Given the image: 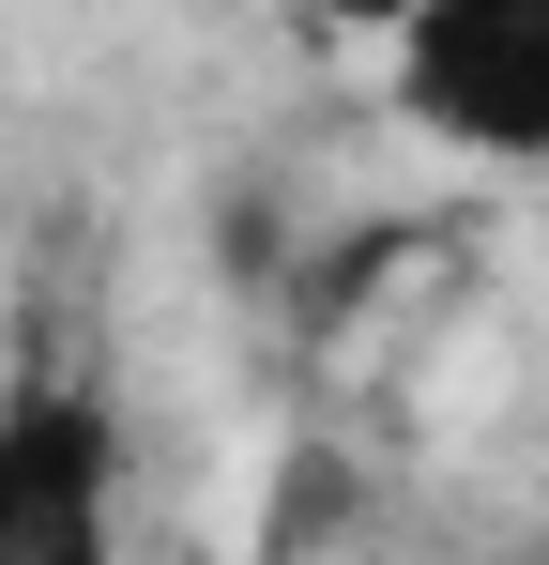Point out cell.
Wrapping results in <instances>:
<instances>
[{"mask_svg":"<svg viewBox=\"0 0 549 565\" xmlns=\"http://www.w3.org/2000/svg\"><path fill=\"white\" fill-rule=\"evenodd\" d=\"M381 46H397V107L443 153L549 169V0H412Z\"/></svg>","mask_w":549,"mask_h":565,"instance_id":"cell-1","label":"cell"},{"mask_svg":"<svg viewBox=\"0 0 549 565\" xmlns=\"http://www.w3.org/2000/svg\"><path fill=\"white\" fill-rule=\"evenodd\" d=\"M122 551V428L77 367L0 382V565H107Z\"/></svg>","mask_w":549,"mask_h":565,"instance_id":"cell-2","label":"cell"},{"mask_svg":"<svg viewBox=\"0 0 549 565\" xmlns=\"http://www.w3.org/2000/svg\"><path fill=\"white\" fill-rule=\"evenodd\" d=\"M321 15H352V31H397V15H412V0H321Z\"/></svg>","mask_w":549,"mask_h":565,"instance_id":"cell-3","label":"cell"}]
</instances>
